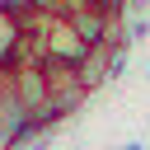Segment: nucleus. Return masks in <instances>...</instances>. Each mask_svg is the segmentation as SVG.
<instances>
[{
	"label": "nucleus",
	"instance_id": "nucleus-1",
	"mask_svg": "<svg viewBox=\"0 0 150 150\" xmlns=\"http://www.w3.org/2000/svg\"><path fill=\"white\" fill-rule=\"evenodd\" d=\"M122 66H127V52H122L117 42H89V47H84V56L75 61V80L94 94V89H103L108 80H117V75H122Z\"/></svg>",
	"mask_w": 150,
	"mask_h": 150
},
{
	"label": "nucleus",
	"instance_id": "nucleus-3",
	"mask_svg": "<svg viewBox=\"0 0 150 150\" xmlns=\"http://www.w3.org/2000/svg\"><path fill=\"white\" fill-rule=\"evenodd\" d=\"M9 94L23 103V112L33 117L42 103H47V75H42V66L38 61H19L14 70H9Z\"/></svg>",
	"mask_w": 150,
	"mask_h": 150
},
{
	"label": "nucleus",
	"instance_id": "nucleus-4",
	"mask_svg": "<svg viewBox=\"0 0 150 150\" xmlns=\"http://www.w3.org/2000/svg\"><path fill=\"white\" fill-rule=\"evenodd\" d=\"M23 38H28L23 19L0 0V70H14V66L23 61Z\"/></svg>",
	"mask_w": 150,
	"mask_h": 150
},
{
	"label": "nucleus",
	"instance_id": "nucleus-7",
	"mask_svg": "<svg viewBox=\"0 0 150 150\" xmlns=\"http://www.w3.org/2000/svg\"><path fill=\"white\" fill-rule=\"evenodd\" d=\"M52 5H61V0H52Z\"/></svg>",
	"mask_w": 150,
	"mask_h": 150
},
{
	"label": "nucleus",
	"instance_id": "nucleus-5",
	"mask_svg": "<svg viewBox=\"0 0 150 150\" xmlns=\"http://www.w3.org/2000/svg\"><path fill=\"white\" fill-rule=\"evenodd\" d=\"M98 5H103L108 14H131V9L141 5V0H98Z\"/></svg>",
	"mask_w": 150,
	"mask_h": 150
},
{
	"label": "nucleus",
	"instance_id": "nucleus-6",
	"mask_svg": "<svg viewBox=\"0 0 150 150\" xmlns=\"http://www.w3.org/2000/svg\"><path fill=\"white\" fill-rule=\"evenodd\" d=\"M122 150H145V145H122Z\"/></svg>",
	"mask_w": 150,
	"mask_h": 150
},
{
	"label": "nucleus",
	"instance_id": "nucleus-2",
	"mask_svg": "<svg viewBox=\"0 0 150 150\" xmlns=\"http://www.w3.org/2000/svg\"><path fill=\"white\" fill-rule=\"evenodd\" d=\"M84 56V42H80V33L61 19V14H52L47 23H42V61H56V66H75Z\"/></svg>",
	"mask_w": 150,
	"mask_h": 150
}]
</instances>
